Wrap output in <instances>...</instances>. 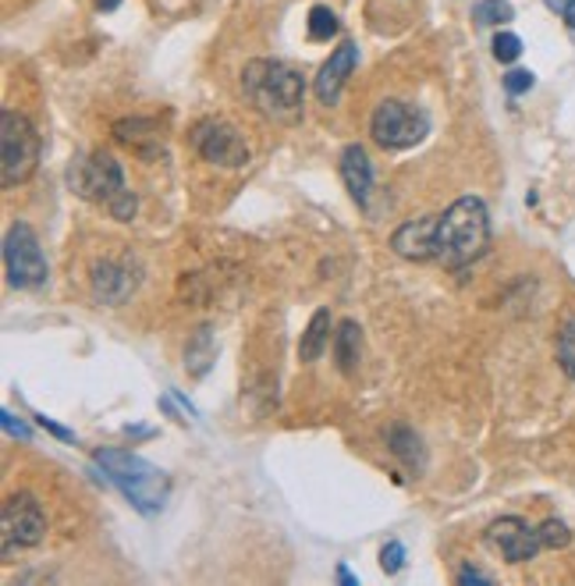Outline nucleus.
I'll return each instance as SVG.
<instances>
[{"label":"nucleus","instance_id":"f257e3e1","mask_svg":"<svg viewBox=\"0 0 575 586\" xmlns=\"http://www.w3.org/2000/svg\"><path fill=\"white\" fill-rule=\"evenodd\" d=\"M487 246H490V214L479 196H462L444 214H437L434 249H437V263H444L447 271H462V267L476 263L487 252Z\"/></svg>","mask_w":575,"mask_h":586},{"label":"nucleus","instance_id":"f03ea898","mask_svg":"<svg viewBox=\"0 0 575 586\" xmlns=\"http://www.w3.org/2000/svg\"><path fill=\"white\" fill-rule=\"evenodd\" d=\"M242 93L263 118L299 121L302 104H306V75L284 61L256 57L242 72Z\"/></svg>","mask_w":575,"mask_h":586},{"label":"nucleus","instance_id":"7ed1b4c3","mask_svg":"<svg viewBox=\"0 0 575 586\" xmlns=\"http://www.w3.org/2000/svg\"><path fill=\"white\" fill-rule=\"evenodd\" d=\"M68 188L89 203H100L115 220H132L139 199L124 185V167L110 153H83L68 164Z\"/></svg>","mask_w":575,"mask_h":586},{"label":"nucleus","instance_id":"20e7f679","mask_svg":"<svg viewBox=\"0 0 575 586\" xmlns=\"http://www.w3.org/2000/svg\"><path fill=\"white\" fill-rule=\"evenodd\" d=\"M96 466L104 469V477L115 484L121 495L132 501V509H139L142 516H156L167 504V495H171L167 473L147 463L142 455L124 452V448H96Z\"/></svg>","mask_w":575,"mask_h":586},{"label":"nucleus","instance_id":"39448f33","mask_svg":"<svg viewBox=\"0 0 575 586\" xmlns=\"http://www.w3.org/2000/svg\"><path fill=\"white\" fill-rule=\"evenodd\" d=\"M40 132L32 129V121L19 110L4 107L0 110V182L4 188H14L29 182L40 164Z\"/></svg>","mask_w":575,"mask_h":586},{"label":"nucleus","instance_id":"423d86ee","mask_svg":"<svg viewBox=\"0 0 575 586\" xmlns=\"http://www.w3.org/2000/svg\"><path fill=\"white\" fill-rule=\"evenodd\" d=\"M370 135L380 150H412L430 135V115L405 100H383L370 118Z\"/></svg>","mask_w":575,"mask_h":586},{"label":"nucleus","instance_id":"0eeeda50","mask_svg":"<svg viewBox=\"0 0 575 586\" xmlns=\"http://www.w3.org/2000/svg\"><path fill=\"white\" fill-rule=\"evenodd\" d=\"M188 146L196 150L206 164L214 167H228L238 171L249 164V142L242 139V132L228 124L224 118H203L188 129Z\"/></svg>","mask_w":575,"mask_h":586},{"label":"nucleus","instance_id":"6e6552de","mask_svg":"<svg viewBox=\"0 0 575 586\" xmlns=\"http://www.w3.org/2000/svg\"><path fill=\"white\" fill-rule=\"evenodd\" d=\"M4 271H8V281L14 284V289H43L46 274H51V267H46V257H43V246H40V235L32 231L25 220L11 225L4 235Z\"/></svg>","mask_w":575,"mask_h":586},{"label":"nucleus","instance_id":"1a4fd4ad","mask_svg":"<svg viewBox=\"0 0 575 586\" xmlns=\"http://www.w3.org/2000/svg\"><path fill=\"white\" fill-rule=\"evenodd\" d=\"M46 536V516H43V504L19 490V495H11L4 501V509H0V541H4V558H11L14 551H25V547H36Z\"/></svg>","mask_w":575,"mask_h":586},{"label":"nucleus","instance_id":"9d476101","mask_svg":"<svg viewBox=\"0 0 575 586\" xmlns=\"http://www.w3.org/2000/svg\"><path fill=\"white\" fill-rule=\"evenodd\" d=\"M487 544L493 551H501V558L508 565H522V562H533L536 554L543 551V541H540V530L530 527L525 519L519 516H501L493 519L487 527Z\"/></svg>","mask_w":575,"mask_h":586},{"label":"nucleus","instance_id":"9b49d317","mask_svg":"<svg viewBox=\"0 0 575 586\" xmlns=\"http://www.w3.org/2000/svg\"><path fill=\"white\" fill-rule=\"evenodd\" d=\"M356 61H359V51H356V43H351V40H341L338 51H330L327 65L319 68L316 83H313V93H316L319 104H324V107L338 104L345 83L351 78V72H356Z\"/></svg>","mask_w":575,"mask_h":586},{"label":"nucleus","instance_id":"f8f14e48","mask_svg":"<svg viewBox=\"0 0 575 586\" xmlns=\"http://www.w3.org/2000/svg\"><path fill=\"white\" fill-rule=\"evenodd\" d=\"M139 289V271L128 260H100L93 267V295L107 306H121Z\"/></svg>","mask_w":575,"mask_h":586},{"label":"nucleus","instance_id":"ddd939ff","mask_svg":"<svg viewBox=\"0 0 575 586\" xmlns=\"http://www.w3.org/2000/svg\"><path fill=\"white\" fill-rule=\"evenodd\" d=\"M434 231H437V217L405 220V225L391 235V249H394L402 260H412V263H430V260H437V249H434Z\"/></svg>","mask_w":575,"mask_h":586},{"label":"nucleus","instance_id":"4468645a","mask_svg":"<svg viewBox=\"0 0 575 586\" xmlns=\"http://www.w3.org/2000/svg\"><path fill=\"white\" fill-rule=\"evenodd\" d=\"M338 167H341V182H345V188L351 193V199H356L359 207L366 210V207H370L373 185H377L370 153H366V150L359 146V142H348V146L341 150V161H338Z\"/></svg>","mask_w":575,"mask_h":586},{"label":"nucleus","instance_id":"2eb2a0df","mask_svg":"<svg viewBox=\"0 0 575 586\" xmlns=\"http://www.w3.org/2000/svg\"><path fill=\"white\" fill-rule=\"evenodd\" d=\"M334 316H330V310H324L319 306L313 316H310V324H306V330H302V338H299V359L302 362H316L319 356L327 352L330 348V335H334Z\"/></svg>","mask_w":575,"mask_h":586},{"label":"nucleus","instance_id":"dca6fc26","mask_svg":"<svg viewBox=\"0 0 575 586\" xmlns=\"http://www.w3.org/2000/svg\"><path fill=\"white\" fill-rule=\"evenodd\" d=\"M330 348H334V362H338V370L345 377H351L362 362V327L356 321H341L338 327H334Z\"/></svg>","mask_w":575,"mask_h":586},{"label":"nucleus","instance_id":"f3484780","mask_svg":"<svg viewBox=\"0 0 575 586\" xmlns=\"http://www.w3.org/2000/svg\"><path fill=\"white\" fill-rule=\"evenodd\" d=\"M115 139L124 142V146H132L142 156H153L160 150V132H156V124L147 121V118H124V121H118L115 124Z\"/></svg>","mask_w":575,"mask_h":586},{"label":"nucleus","instance_id":"a211bd4d","mask_svg":"<svg viewBox=\"0 0 575 586\" xmlns=\"http://www.w3.org/2000/svg\"><path fill=\"white\" fill-rule=\"evenodd\" d=\"M214 359H217L214 327L203 324V327H196V335H192L188 345H185V370H188V377H206V373H210V367H214Z\"/></svg>","mask_w":575,"mask_h":586},{"label":"nucleus","instance_id":"6ab92c4d","mask_svg":"<svg viewBox=\"0 0 575 586\" xmlns=\"http://www.w3.org/2000/svg\"><path fill=\"white\" fill-rule=\"evenodd\" d=\"M388 448H391V455L402 458L405 466H423V445H420V437H415V431H409L405 423H394L388 431Z\"/></svg>","mask_w":575,"mask_h":586},{"label":"nucleus","instance_id":"aec40b11","mask_svg":"<svg viewBox=\"0 0 575 586\" xmlns=\"http://www.w3.org/2000/svg\"><path fill=\"white\" fill-rule=\"evenodd\" d=\"M306 29H310V40L313 43H330V36H338V14H334L327 4H316L310 8V19H306Z\"/></svg>","mask_w":575,"mask_h":586},{"label":"nucleus","instance_id":"412c9836","mask_svg":"<svg viewBox=\"0 0 575 586\" xmlns=\"http://www.w3.org/2000/svg\"><path fill=\"white\" fill-rule=\"evenodd\" d=\"M557 367L568 380H575V313L565 316L557 327Z\"/></svg>","mask_w":575,"mask_h":586},{"label":"nucleus","instance_id":"4be33fe9","mask_svg":"<svg viewBox=\"0 0 575 586\" xmlns=\"http://www.w3.org/2000/svg\"><path fill=\"white\" fill-rule=\"evenodd\" d=\"M473 19L479 25H508L511 19H516V8H511L508 0H479V4L473 8Z\"/></svg>","mask_w":575,"mask_h":586},{"label":"nucleus","instance_id":"5701e85b","mask_svg":"<svg viewBox=\"0 0 575 586\" xmlns=\"http://www.w3.org/2000/svg\"><path fill=\"white\" fill-rule=\"evenodd\" d=\"M536 530H540V541H543V547H551V551L565 547V544L572 541V530L565 527L562 519H543Z\"/></svg>","mask_w":575,"mask_h":586},{"label":"nucleus","instance_id":"b1692460","mask_svg":"<svg viewBox=\"0 0 575 586\" xmlns=\"http://www.w3.org/2000/svg\"><path fill=\"white\" fill-rule=\"evenodd\" d=\"M493 57H498L501 65H516V61L522 57V40L505 29V33L493 36Z\"/></svg>","mask_w":575,"mask_h":586},{"label":"nucleus","instance_id":"393cba45","mask_svg":"<svg viewBox=\"0 0 575 586\" xmlns=\"http://www.w3.org/2000/svg\"><path fill=\"white\" fill-rule=\"evenodd\" d=\"M533 83H536V75H533V72L511 68V72L505 75V93H508V97H522V93H530V89H533Z\"/></svg>","mask_w":575,"mask_h":586},{"label":"nucleus","instance_id":"a878e982","mask_svg":"<svg viewBox=\"0 0 575 586\" xmlns=\"http://www.w3.org/2000/svg\"><path fill=\"white\" fill-rule=\"evenodd\" d=\"M380 565H383V573H402V568H405V544L402 541H388V544H383Z\"/></svg>","mask_w":575,"mask_h":586},{"label":"nucleus","instance_id":"bb28decb","mask_svg":"<svg viewBox=\"0 0 575 586\" xmlns=\"http://www.w3.org/2000/svg\"><path fill=\"white\" fill-rule=\"evenodd\" d=\"M0 423H4V431H8L11 437L32 441V431H29V426H25L22 420H14V413H8V409H4V413H0Z\"/></svg>","mask_w":575,"mask_h":586},{"label":"nucleus","instance_id":"cd10ccee","mask_svg":"<svg viewBox=\"0 0 575 586\" xmlns=\"http://www.w3.org/2000/svg\"><path fill=\"white\" fill-rule=\"evenodd\" d=\"M543 4H547L554 14H562L568 29H575V0H543Z\"/></svg>","mask_w":575,"mask_h":586},{"label":"nucleus","instance_id":"c85d7f7f","mask_svg":"<svg viewBox=\"0 0 575 586\" xmlns=\"http://www.w3.org/2000/svg\"><path fill=\"white\" fill-rule=\"evenodd\" d=\"M455 579H458L462 586H490V583H493V576H487V573H479V568H469V565H466V568H462V573H458Z\"/></svg>","mask_w":575,"mask_h":586},{"label":"nucleus","instance_id":"c756f323","mask_svg":"<svg viewBox=\"0 0 575 586\" xmlns=\"http://www.w3.org/2000/svg\"><path fill=\"white\" fill-rule=\"evenodd\" d=\"M36 423L43 426V431H51L54 437H61V441H68V445H72V441H75V434H72V431H64V426H61V423H54V420H46V416H36Z\"/></svg>","mask_w":575,"mask_h":586},{"label":"nucleus","instance_id":"7c9ffc66","mask_svg":"<svg viewBox=\"0 0 575 586\" xmlns=\"http://www.w3.org/2000/svg\"><path fill=\"white\" fill-rule=\"evenodd\" d=\"M338 583H345V586H356V583H359L356 576H351V573H348V565H345V562L338 565Z\"/></svg>","mask_w":575,"mask_h":586},{"label":"nucleus","instance_id":"2f4dec72","mask_svg":"<svg viewBox=\"0 0 575 586\" xmlns=\"http://www.w3.org/2000/svg\"><path fill=\"white\" fill-rule=\"evenodd\" d=\"M121 0H96V11H115Z\"/></svg>","mask_w":575,"mask_h":586}]
</instances>
